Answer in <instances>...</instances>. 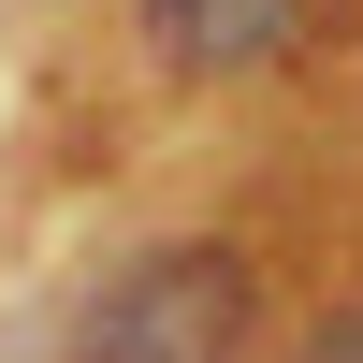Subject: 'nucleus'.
I'll return each instance as SVG.
<instances>
[{"mask_svg":"<svg viewBox=\"0 0 363 363\" xmlns=\"http://www.w3.org/2000/svg\"><path fill=\"white\" fill-rule=\"evenodd\" d=\"M306 363H363V306H349V320H320V335H306Z\"/></svg>","mask_w":363,"mask_h":363,"instance_id":"nucleus-3","label":"nucleus"},{"mask_svg":"<svg viewBox=\"0 0 363 363\" xmlns=\"http://www.w3.org/2000/svg\"><path fill=\"white\" fill-rule=\"evenodd\" d=\"M291 29H306V0H145V44L174 73H262Z\"/></svg>","mask_w":363,"mask_h":363,"instance_id":"nucleus-2","label":"nucleus"},{"mask_svg":"<svg viewBox=\"0 0 363 363\" xmlns=\"http://www.w3.org/2000/svg\"><path fill=\"white\" fill-rule=\"evenodd\" d=\"M247 349V262L233 247H145L73 320V363H233Z\"/></svg>","mask_w":363,"mask_h":363,"instance_id":"nucleus-1","label":"nucleus"}]
</instances>
